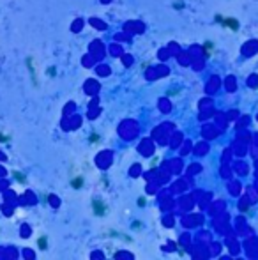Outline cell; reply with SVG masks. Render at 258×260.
Returning <instances> with one entry per match:
<instances>
[{
  "label": "cell",
  "mask_w": 258,
  "mask_h": 260,
  "mask_svg": "<svg viewBox=\"0 0 258 260\" xmlns=\"http://www.w3.org/2000/svg\"><path fill=\"white\" fill-rule=\"evenodd\" d=\"M224 25H226V27H230L232 30H237V28H239V23H237V20H233V18L224 20Z\"/></svg>",
  "instance_id": "6da1fadb"
},
{
  "label": "cell",
  "mask_w": 258,
  "mask_h": 260,
  "mask_svg": "<svg viewBox=\"0 0 258 260\" xmlns=\"http://www.w3.org/2000/svg\"><path fill=\"white\" fill-rule=\"evenodd\" d=\"M94 207H96V214H104V205L103 204L94 202Z\"/></svg>",
  "instance_id": "7a4b0ae2"
},
{
  "label": "cell",
  "mask_w": 258,
  "mask_h": 260,
  "mask_svg": "<svg viewBox=\"0 0 258 260\" xmlns=\"http://www.w3.org/2000/svg\"><path fill=\"white\" fill-rule=\"evenodd\" d=\"M203 51H205V55L209 57V55H210V51H212V44H210V42H207V44L203 46Z\"/></svg>",
  "instance_id": "3957f363"
},
{
  "label": "cell",
  "mask_w": 258,
  "mask_h": 260,
  "mask_svg": "<svg viewBox=\"0 0 258 260\" xmlns=\"http://www.w3.org/2000/svg\"><path fill=\"white\" fill-rule=\"evenodd\" d=\"M14 177H16V179H18L20 182H25V177H23L21 174H18V172H14Z\"/></svg>",
  "instance_id": "277c9868"
},
{
  "label": "cell",
  "mask_w": 258,
  "mask_h": 260,
  "mask_svg": "<svg viewBox=\"0 0 258 260\" xmlns=\"http://www.w3.org/2000/svg\"><path fill=\"white\" fill-rule=\"evenodd\" d=\"M73 186H74V187H81V179H80V177H78V179H74V181H73Z\"/></svg>",
  "instance_id": "5b68a950"
},
{
  "label": "cell",
  "mask_w": 258,
  "mask_h": 260,
  "mask_svg": "<svg viewBox=\"0 0 258 260\" xmlns=\"http://www.w3.org/2000/svg\"><path fill=\"white\" fill-rule=\"evenodd\" d=\"M39 248H46V239H39Z\"/></svg>",
  "instance_id": "8992f818"
}]
</instances>
